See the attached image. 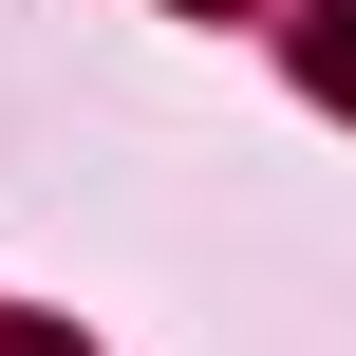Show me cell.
<instances>
[{
	"label": "cell",
	"mask_w": 356,
	"mask_h": 356,
	"mask_svg": "<svg viewBox=\"0 0 356 356\" xmlns=\"http://www.w3.org/2000/svg\"><path fill=\"white\" fill-rule=\"evenodd\" d=\"M300 75H319V94L356 113V19H319V38H300Z\"/></svg>",
	"instance_id": "1"
}]
</instances>
